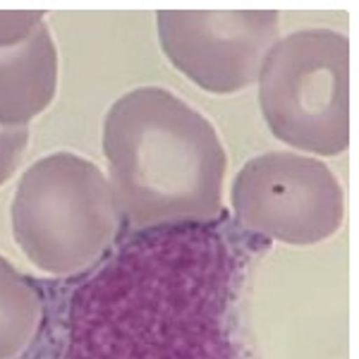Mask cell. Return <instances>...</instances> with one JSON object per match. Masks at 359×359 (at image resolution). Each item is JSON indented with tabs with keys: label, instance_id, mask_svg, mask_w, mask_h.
Wrapping results in <instances>:
<instances>
[{
	"label": "cell",
	"instance_id": "cell-1",
	"mask_svg": "<svg viewBox=\"0 0 359 359\" xmlns=\"http://www.w3.org/2000/svg\"><path fill=\"white\" fill-rule=\"evenodd\" d=\"M233 271L211 225L144 230L74 292L67 359H237Z\"/></svg>",
	"mask_w": 359,
	"mask_h": 359
},
{
	"label": "cell",
	"instance_id": "cell-2",
	"mask_svg": "<svg viewBox=\"0 0 359 359\" xmlns=\"http://www.w3.org/2000/svg\"><path fill=\"white\" fill-rule=\"evenodd\" d=\"M103 154L120 213L139 233L221 218L223 142L172 91L142 86L120 96L106 113Z\"/></svg>",
	"mask_w": 359,
	"mask_h": 359
},
{
	"label": "cell",
	"instance_id": "cell-3",
	"mask_svg": "<svg viewBox=\"0 0 359 359\" xmlns=\"http://www.w3.org/2000/svg\"><path fill=\"white\" fill-rule=\"evenodd\" d=\"M113 187L91 161L60 151L22 175L13 199V235L36 269L72 276L89 269L118 235Z\"/></svg>",
	"mask_w": 359,
	"mask_h": 359
},
{
	"label": "cell",
	"instance_id": "cell-4",
	"mask_svg": "<svg viewBox=\"0 0 359 359\" xmlns=\"http://www.w3.org/2000/svg\"><path fill=\"white\" fill-rule=\"evenodd\" d=\"M259 106L276 139L316 156L350 144V46L333 29L278 39L259 69Z\"/></svg>",
	"mask_w": 359,
	"mask_h": 359
},
{
	"label": "cell",
	"instance_id": "cell-5",
	"mask_svg": "<svg viewBox=\"0 0 359 359\" xmlns=\"http://www.w3.org/2000/svg\"><path fill=\"white\" fill-rule=\"evenodd\" d=\"M343 189L318 158L269 151L247 161L233 182V213L249 233L285 245H316L343 223Z\"/></svg>",
	"mask_w": 359,
	"mask_h": 359
},
{
	"label": "cell",
	"instance_id": "cell-6",
	"mask_svg": "<svg viewBox=\"0 0 359 359\" xmlns=\"http://www.w3.org/2000/svg\"><path fill=\"white\" fill-rule=\"evenodd\" d=\"M156 27L168 60L211 94H235L257 82L280 39L276 10H163Z\"/></svg>",
	"mask_w": 359,
	"mask_h": 359
},
{
	"label": "cell",
	"instance_id": "cell-7",
	"mask_svg": "<svg viewBox=\"0 0 359 359\" xmlns=\"http://www.w3.org/2000/svg\"><path fill=\"white\" fill-rule=\"evenodd\" d=\"M57 89V50L46 22L27 41L0 48V127H27Z\"/></svg>",
	"mask_w": 359,
	"mask_h": 359
},
{
	"label": "cell",
	"instance_id": "cell-8",
	"mask_svg": "<svg viewBox=\"0 0 359 359\" xmlns=\"http://www.w3.org/2000/svg\"><path fill=\"white\" fill-rule=\"evenodd\" d=\"M41 318L36 287L0 254V359H13L29 345Z\"/></svg>",
	"mask_w": 359,
	"mask_h": 359
},
{
	"label": "cell",
	"instance_id": "cell-9",
	"mask_svg": "<svg viewBox=\"0 0 359 359\" xmlns=\"http://www.w3.org/2000/svg\"><path fill=\"white\" fill-rule=\"evenodd\" d=\"M27 144L29 127H0V184L15 175Z\"/></svg>",
	"mask_w": 359,
	"mask_h": 359
},
{
	"label": "cell",
	"instance_id": "cell-10",
	"mask_svg": "<svg viewBox=\"0 0 359 359\" xmlns=\"http://www.w3.org/2000/svg\"><path fill=\"white\" fill-rule=\"evenodd\" d=\"M43 25V13H0V48L27 41Z\"/></svg>",
	"mask_w": 359,
	"mask_h": 359
}]
</instances>
